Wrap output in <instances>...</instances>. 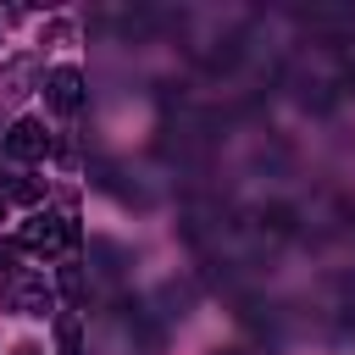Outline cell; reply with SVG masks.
I'll return each mask as SVG.
<instances>
[{"instance_id":"obj_10","label":"cell","mask_w":355,"mask_h":355,"mask_svg":"<svg viewBox=\"0 0 355 355\" xmlns=\"http://www.w3.org/2000/svg\"><path fill=\"white\" fill-rule=\"evenodd\" d=\"M0 277H17V250L0 244Z\"/></svg>"},{"instance_id":"obj_2","label":"cell","mask_w":355,"mask_h":355,"mask_svg":"<svg viewBox=\"0 0 355 355\" xmlns=\"http://www.w3.org/2000/svg\"><path fill=\"white\" fill-rule=\"evenodd\" d=\"M6 311H17V316H50V305H55V294H50V283L39 277V272H17V277H6Z\"/></svg>"},{"instance_id":"obj_12","label":"cell","mask_w":355,"mask_h":355,"mask_svg":"<svg viewBox=\"0 0 355 355\" xmlns=\"http://www.w3.org/2000/svg\"><path fill=\"white\" fill-rule=\"evenodd\" d=\"M22 355H33V349H22Z\"/></svg>"},{"instance_id":"obj_5","label":"cell","mask_w":355,"mask_h":355,"mask_svg":"<svg viewBox=\"0 0 355 355\" xmlns=\"http://www.w3.org/2000/svg\"><path fill=\"white\" fill-rule=\"evenodd\" d=\"M244 61V44L239 39H227V44H216V50H205V72H233Z\"/></svg>"},{"instance_id":"obj_13","label":"cell","mask_w":355,"mask_h":355,"mask_svg":"<svg viewBox=\"0 0 355 355\" xmlns=\"http://www.w3.org/2000/svg\"><path fill=\"white\" fill-rule=\"evenodd\" d=\"M222 355H233V349H222Z\"/></svg>"},{"instance_id":"obj_3","label":"cell","mask_w":355,"mask_h":355,"mask_svg":"<svg viewBox=\"0 0 355 355\" xmlns=\"http://www.w3.org/2000/svg\"><path fill=\"white\" fill-rule=\"evenodd\" d=\"M44 94H50V105H55L61 116L83 111V72H78V67H55V72L44 78Z\"/></svg>"},{"instance_id":"obj_4","label":"cell","mask_w":355,"mask_h":355,"mask_svg":"<svg viewBox=\"0 0 355 355\" xmlns=\"http://www.w3.org/2000/svg\"><path fill=\"white\" fill-rule=\"evenodd\" d=\"M6 150L17 155V161H44L50 155V133H44V122H11V133H6Z\"/></svg>"},{"instance_id":"obj_6","label":"cell","mask_w":355,"mask_h":355,"mask_svg":"<svg viewBox=\"0 0 355 355\" xmlns=\"http://www.w3.org/2000/svg\"><path fill=\"white\" fill-rule=\"evenodd\" d=\"M261 227H272V233H294V211H288V205H266V211H261Z\"/></svg>"},{"instance_id":"obj_1","label":"cell","mask_w":355,"mask_h":355,"mask_svg":"<svg viewBox=\"0 0 355 355\" xmlns=\"http://www.w3.org/2000/svg\"><path fill=\"white\" fill-rule=\"evenodd\" d=\"M67 244H78V222L72 216H33V222H22V250L61 255Z\"/></svg>"},{"instance_id":"obj_11","label":"cell","mask_w":355,"mask_h":355,"mask_svg":"<svg viewBox=\"0 0 355 355\" xmlns=\"http://www.w3.org/2000/svg\"><path fill=\"white\" fill-rule=\"evenodd\" d=\"M0 222H6V194H0Z\"/></svg>"},{"instance_id":"obj_8","label":"cell","mask_w":355,"mask_h":355,"mask_svg":"<svg viewBox=\"0 0 355 355\" xmlns=\"http://www.w3.org/2000/svg\"><path fill=\"white\" fill-rule=\"evenodd\" d=\"M55 333H61V355H78V322H72V316H61V327H55Z\"/></svg>"},{"instance_id":"obj_9","label":"cell","mask_w":355,"mask_h":355,"mask_svg":"<svg viewBox=\"0 0 355 355\" xmlns=\"http://www.w3.org/2000/svg\"><path fill=\"white\" fill-rule=\"evenodd\" d=\"M6 194H11V200H33V194H39V183H28V178H17V183H11Z\"/></svg>"},{"instance_id":"obj_7","label":"cell","mask_w":355,"mask_h":355,"mask_svg":"<svg viewBox=\"0 0 355 355\" xmlns=\"http://www.w3.org/2000/svg\"><path fill=\"white\" fill-rule=\"evenodd\" d=\"M61 294H67V300H83V294H89V283H83L78 261H67V266H61Z\"/></svg>"}]
</instances>
